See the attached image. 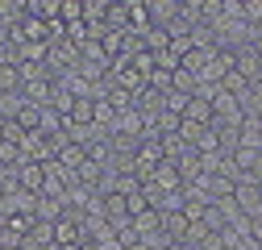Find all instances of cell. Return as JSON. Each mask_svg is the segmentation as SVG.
<instances>
[{
	"mask_svg": "<svg viewBox=\"0 0 262 250\" xmlns=\"http://www.w3.org/2000/svg\"><path fill=\"white\" fill-rule=\"evenodd\" d=\"M233 204H237V213L246 217H262V187L250 179V175H242L237 183H233Z\"/></svg>",
	"mask_w": 262,
	"mask_h": 250,
	"instance_id": "cell-1",
	"label": "cell"
},
{
	"mask_svg": "<svg viewBox=\"0 0 262 250\" xmlns=\"http://www.w3.org/2000/svg\"><path fill=\"white\" fill-rule=\"evenodd\" d=\"M233 71H237L246 84H262V54H258L250 42L233 50Z\"/></svg>",
	"mask_w": 262,
	"mask_h": 250,
	"instance_id": "cell-2",
	"label": "cell"
},
{
	"mask_svg": "<svg viewBox=\"0 0 262 250\" xmlns=\"http://www.w3.org/2000/svg\"><path fill=\"white\" fill-rule=\"evenodd\" d=\"M67 125H71V130H92V125H96V100L75 96L71 109H67Z\"/></svg>",
	"mask_w": 262,
	"mask_h": 250,
	"instance_id": "cell-3",
	"label": "cell"
},
{
	"mask_svg": "<svg viewBox=\"0 0 262 250\" xmlns=\"http://www.w3.org/2000/svg\"><path fill=\"white\" fill-rule=\"evenodd\" d=\"M17 183L25 187V192H34V196H38V192H42V183H46V167L21 159V163H17Z\"/></svg>",
	"mask_w": 262,
	"mask_h": 250,
	"instance_id": "cell-4",
	"label": "cell"
},
{
	"mask_svg": "<svg viewBox=\"0 0 262 250\" xmlns=\"http://www.w3.org/2000/svg\"><path fill=\"white\" fill-rule=\"evenodd\" d=\"M146 17H150V25L167 29L171 21H179V0H154V5H146Z\"/></svg>",
	"mask_w": 262,
	"mask_h": 250,
	"instance_id": "cell-5",
	"label": "cell"
},
{
	"mask_svg": "<svg viewBox=\"0 0 262 250\" xmlns=\"http://www.w3.org/2000/svg\"><path fill=\"white\" fill-rule=\"evenodd\" d=\"M79 238H83L79 221H75L71 213H62L58 221H54V246H79Z\"/></svg>",
	"mask_w": 262,
	"mask_h": 250,
	"instance_id": "cell-6",
	"label": "cell"
},
{
	"mask_svg": "<svg viewBox=\"0 0 262 250\" xmlns=\"http://www.w3.org/2000/svg\"><path fill=\"white\" fill-rule=\"evenodd\" d=\"M183 121H191V125H212V105H208L204 96H191L187 109H183Z\"/></svg>",
	"mask_w": 262,
	"mask_h": 250,
	"instance_id": "cell-7",
	"label": "cell"
},
{
	"mask_svg": "<svg viewBox=\"0 0 262 250\" xmlns=\"http://www.w3.org/2000/svg\"><path fill=\"white\" fill-rule=\"evenodd\" d=\"M187 230H191V221H187L183 213H167V217H162V234H167L171 242H183Z\"/></svg>",
	"mask_w": 262,
	"mask_h": 250,
	"instance_id": "cell-8",
	"label": "cell"
},
{
	"mask_svg": "<svg viewBox=\"0 0 262 250\" xmlns=\"http://www.w3.org/2000/svg\"><path fill=\"white\" fill-rule=\"evenodd\" d=\"M129 25H134V21H129V5H108V17H104V29H113V34H125Z\"/></svg>",
	"mask_w": 262,
	"mask_h": 250,
	"instance_id": "cell-9",
	"label": "cell"
},
{
	"mask_svg": "<svg viewBox=\"0 0 262 250\" xmlns=\"http://www.w3.org/2000/svg\"><path fill=\"white\" fill-rule=\"evenodd\" d=\"M158 225H162V217H158L154 209H146V213H138V217H134V234H138V238H142V234H154Z\"/></svg>",
	"mask_w": 262,
	"mask_h": 250,
	"instance_id": "cell-10",
	"label": "cell"
},
{
	"mask_svg": "<svg viewBox=\"0 0 262 250\" xmlns=\"http://www.w3.org/2000/svg\"><path fill=\"white\" fill-rule=\"evenodd\" d=\"M187 100H191V96H183V92H167V96H162V109H167V113H175V117H183Z\"/></svg>",
	"mask_w": 262,
	"mask_h": 250,
	"instance_id": "cell-11",
	"label": "cell"
},
{
	"mask_svg": "<svg viewBox=\"0 0 262 250\" xmlns=\"http://www.w3.org/2000/svg\"><path fill=\"white\" fill-rule=\"evenodd\" d=\"M242 17H246V25H262V0H250V5H242Z\"/></svg>",
	"mask_w": 262,
	"mask_h": 250,
	"instance_id": "cell-12",
	"label": "cell"
},
{
	"mask_svg": "<svg viewBox=\"0 0 262 250\" xmlns=\"http://www.w3.org/2000/svg\"><path fill=\"white\" fill-rule=\"evenodd\" d=\"M125 204H129V217H138V213H146V209H150L142 192H134V196H125Z\"/></svg>",
	"mask_w": 262,
	"mask_h": 250,
	"instance_id": "cell-13",
	"label": "cell"
},
{
	"mask_svg": "<svg viewBox=\"0 0 262 250\" xmlns=\"http://www.w3.org/2000/svg\"><path fill=\"white\" fill-rule=\"evenodd\" d=\"M250 238L262 242V217H250Z\"/></svg>",
	"mask_w": 262,
	"mask_h": 250,
	"instance_id": "cell-14",
	"label": "cell"
}]
</instances>
